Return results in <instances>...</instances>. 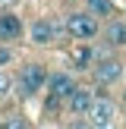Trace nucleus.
<instances>
[{
    "label": "nucleus",
    "instance_id": "obj_1",
    "mask_svg": "<svg viewBox=\"0 0 126 129\" xmlns=\"http://www.w3.org/2000/svg\"><path fill=\"white\" fill-rule=\"evenodd\" d=\"M47 76H50L47 63H25V66L19 69V76H16L19 98H22V101L38 98V91H44V85H47Z\"/></svg>",
    "mask_w": 126,
    "mask_h": 129
},
{
    "label": "nucleus",
    "instance_id": "obj_2",
    "mask_svg": "<svg viewBox=\"0 0 126 129\" xmlns=\"http://www.w3.org/2000/svg\"><path fill=\"white\" fill-rule=\"evenodd\" d=\"M66 35H73L76 41H94V38L101 35V19L91 16L88 10L69 13L66 16Z\"/></svg>",
    "mask_w": 126,
    "mask_h": 129
},
{
    "label": "nucleus",
    "instance_id": "obj_3",
    "mask_svg": "<svg viewBox=\"0 0 126 129\" xmlns=\"http://www.w3.org/2000/svg\"><path fill=\"white\" fill-rule=\"evenodd\" d=\"M73 88H76L73 73H50L47 85H44V91H47V110H60L66 104V98L73 94Z\"/></svg>",
    "mask_w": 126,
    "mask_h": 129
},
{
    "label": "nucleus",
    "instance_id": "obj_4",
    "mask_svg": "<svg viewBox=\"0 0 126 129\" xmlns=\"http://www.w3.org/2000/svg\"><path fill=\"white\" fill-rule=\"evenodd\" d=\"M85 120H88V126H94V129L117 126V104H113L110 98H94V104H91V110L85 113Z\"/></svg>",
    "mask_w": 126,
    "mask_h": 129
},
{
    "label": "nucleus",
    "instance_id": "obj_5",
    "mask_svg": "<svg viewBox=\"0 0 126 129\" xmlns=\"http://www.w3.org/2000/svg\"><path fill=\"white\" fill-rule=\"evenodd\" d=\"M91 73H94V82H98V85H113V82L123 76V63H120L117 57H104V60L91 63Z\"/></svg>",
    "mask_w": 126,
    "mask_h": 129
},
{
    "label": "nucleus",
    "instance_id": "obj_6",
    "mask_svg": "<svg viewBox=\"0 0 126 129\" xmlns=\"http://www.w3.org/2000/svg\"><path fill=\"white\" fill-rule=\"evenodd\" d=\"M94 98H98V94H94L91 88H85V85H76V88H73V94L66 98V110L73 113V117H85V113L91 110Z\"/></svg>",
    "mask_w": 126,
    "mask_h": 129
},
{
    "label": "nucleus",
    "instance_id": "obj_7",
    "mask_svg": "<svg viewBox=\"0 0 126 129\" xmlns=\"http://www.w3.org/2000/svg\"><path fill=\"white\" fill-rule=\"evenodd\" d=\"M28 41L38 44V47L54 44V41H57V25L50 22V19H35V22L28 25Z\"/></svg>",
    "mask_w": 126,
    "mask_h": 129
},
{
    "label": "nucleus",
    "instance_id": "obj_8",
    "mask_svg": "<svg viewBox=\"0 0 126 129\" xmlns=\"http://www.w3.org/2000/svg\"><path fill=\"white\" fill-rule=\"evenodd\" d=\"M25 35V25L16 13H0V44H13Z\"/></svg>",
    "mask_w": 126,
    "mask_h": 129
},
{
    "label": "nucleus",
    "instance_id": "obj_9",
    "mask_svg": "<svg viewBox=\"0 0 126 129\" xmlns=\"http://www.w3.org/2000/svg\"><path fill=\"white\" fill-rule=\"evenodd\" d=\"M104 41L113 47H126V19H110V25L104 28Z\"/></svg>",
    "mask_w": 126,
    "mask_h": 129
},
{
    "label": "nucleus",
    "instance_id": "obj_10",
    "mask_svg": "<svg viewBox=\"0 0 126 129\" xmlns=\"http://www.w3.org/2000/svg\"><path fill=\"white\" fill-rule=\"evenodd\" d=\"M85 10L91 13V16H98V19H113V16H120V10H117L113 0H85Z\"/></svg>",
    "mask_w": 126,
    "mask_h": 129
},
{
    "label": "nucleus",
    "instance_id": "obj_11",
    "mask_svg": "<svg viewBox=\"0 0 126 129\" xmlns=\"http://www.w3.org/2000/svg\"><path fill=\"white\" fill-rule=\"evenodd\" d=\"M91 63H94V50L88 47V41H82V47L73 54V66H76V69H88Z\"/></svg>",
    "mask_w": 126,
    "mask_h": 129
},
{
    "label": "nucleus",
    "instance_id": "obj_12",
    "mask_svg": "<svg viewBox=\"0 0 126 129\" xmlns=\"http://www.w3.org/2000/svg\"><path fill=\"white\" fill-rule=\"evenodd\" d=\"M13 85H16V79H13L6 69H0V98H6V94L13 91Z\"/></svg>",
    "mask_w": 126,
    "mask_h": 129
},
{
    "label": "nucleus",
    "instance_id": "obj_13",
    "mask_svg": "<svg viewBox=\"0 0 126 129\" xmlns=\"http://www.w3.org/2000/svg\"><path fill=\"white\" fill-rule=\"evenodd\" d=\"M13 63V47L10 44H0V69H6Z\"/></svg>",
    "mask_w": 126,
    "mask_h": 129
}]
</instances>
